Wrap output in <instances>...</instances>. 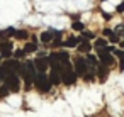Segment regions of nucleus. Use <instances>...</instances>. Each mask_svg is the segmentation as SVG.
<instances>
[{
    "mask_svg": "<svg viewBox=\"0 0 124 117\" xmlns=\"http://www.w3.org/2000/svg\"><path fill=\"white\" fill-rule=\"evenodd\" d=\"M82 41H83L82 37H73V36H71V37H68V39L63 43V46H65V48H75V46H78Z\"/></svg>",
    "mask_w": 124,
    "mask_h": 117,
    "instance_id": "nucleus-9",
    "label": "nucleus"
},
{
    "mask_svg": "<svg viewBox=\"0 0 124 117\" xmlns=\"http://www.w3.org/2000/svg\"><path fill=\"white\" fill-rule=\"evenodd\" d=\"M119 70H121V71H124V59H121V61H119Z\"/></svg>",
    "mask_w": 124,
    "mask_h": 117,
    "instance_id": "nucleus-29",
    "label": "nucleus"
},
{
    "mask_svg": "<svg viewBox=\"0 0 124 117\" xmlns=\"http://www.w3.org/2000/svg\"><path fill=\"white\" fill-rule=\"evenodd\" d=\"M117 12H124V2H121V4L117 5Z\"/></svg>",
    "mask_w": 124,
    "mask_h": 117,
    "instance_id": "nucleus-28",
    "label": "nucleus"
},
{
    "mask_svg": "<svg viewBox=\"0 0 124 117\" xmlns=\"http://www.w3.org/2000/svg\"><path fill=\"white\" fill-rule=\"evenodd\" d=\"M107 76H109V70H107V66L99 65V66H97V78H99L100 81H105Z\"/></svg>",
    "mask_w": 124,
    "mask_h": 117,
    "instance_id": "nucleus-8",
    "label": "nucleus"
},
{
    "mask_svg": "<svg viewBox=\"0 0 124 117\" xmlns=\"http://www.w3.org/2000/svg\"><path fill=\"white\" fill-rule=\"evenodd\" d=\"M90 49H92V44H90L88 41H85V39L78 44V51H80V53H88Z\"/></svg>",
    "mask_w": 124,
    "mask_h": 117,
    "instance_id": "nucleus-13",
    "label": "nucleus"
},
{
    "mask_svg": "<svg viewBox=\"0 0 124 117\" xmlns=\"http://www.w3.org/2000/svg\"><path fill=\"white\" fill-rule=\"evenodd\" d=\"M85 63H87V66H92V68H97V66H99V59H97V56H93V54H87Z\"/></svg>",
    "mask_w": 124,
    "mask_h": 117,
    "instance_id": "nucleus-11",
    "label": "nucleus"
},
{
    "mask_svg": "<svg viewBox=\"0 0 124 117\" xmlns=\"http://www.w3.org/2000/svg\"><path fill=\"white\" fill-rule=\"evenodd\" d=\"M9 93H10V92H9V88H7L5 85H4V87H0V97H7Z\"/></svg>",
    "mask_w": 124,
    "mask_h": 117,
    "instance_id": "nucleus-21",
    "label": "nucleus"
},
{
    "mask_svg": "<svg viewBox=\"0 0 124 117\" xmlns=\"http://www.w3.org/2000/svg\"><path fill=\"white\" fill-rule=\"evenodd\" d=\"M109 39H110V43H117V41H119V36H117V34H114V32H112V34H110V36H109Z\"/></svg>",
    "mask_w": 124,
    "mask_h": 117,
    "instance_id": "nucleus-23",
    "label": "nucleus"
},
{
    "mask_svg": "<svg viewBox=\"0 0 124 117\" xmlns=\"http://www.w3.org/2000/svg\"><path fill=\"white\" fill-rule=\"evenodd\" d=\"M102 15H104V19H105V21H109V19H110V15H109V14H107V12H104V14H102Z\"/></svg>",
    "mask_w": 124,
    "mask_h": 117,
    "instance_id": "nucleus-30",
    "label": "nucleus"
},
{
    "mask_svg": "<svg viewBox=\"0 0 124 117\" xmlns=\"http://www.w3.org/2000/svg\"><path fill=\"white\" fill-rule=\"evenodd\" d=\"M112 32H114V31H110V29H104V31H102V34H104V36H110Z\"/></svg>",
    "mask_w": 124,
    "mask_h": 117,
    "instance_id": "nucleus-27",
    "label": "nucleus"
},
{
    "mask_svg": "<svg viewBox=\"0 0 124 117\" xmlns=\"http://www.w3.org/2000/svg\"><path fill=\"white\" fill-rule=\"evenodd\" d=\"M36 75H38V71H36V68H34V63H32V61H26V63L22 65L21 76L24 78V85H26V88H27V90L31 88V85H32V81H34Z\"/></svg>",
    "mask_w": 124,
    "mask_h": 117,
    "instance_id": "nucleus-1",
    "label": "nucleus"
},
{
    "mask_svg": "<svg viewBox=\"0 0 124 117\" xmlns=\"http://www.w3.org/2000/svg\"><path fill=\"white\" fill-rule=\"evenodd\" d=\"M36 49H38L36 43H27V44L24 46V49H22V51H24V54H29V53H34Z\"/></svg>",
    "mask_w": 124,
    "mask_h": 117,
    "instance_id": "nucleus-15",
    "label": "nucleus"
},
{
    "mask_svg": "<svg viewBox=\"0 0 124 117\" xmlns=\"http://www.w3.org/2000/svg\"><path fill=\"white\" fill-rule=\"evenodd\" d=\"M34 68H36L38 73H44V71L49 68V63H48V59H44V58H36V59H34Z\"/></svg>",
    "mask_w": 124,
    "mask_h": 117,
    "instance_id": "nucleus-6",
    "label": "nucleus"
},
{
    "mask_svg": "<svg viewBox=\"0 0 124 117\" xmlns=\"http://www.w3.org/2000/svg\"><path fill=\"white\" fill-rule=\"evenodd\" d=\"M4 81H5V87L9 88V92H19V88H21V81H19V76L17 75H9L7 78H4Z\"/></svg>",
    "mask_w": 124,
    "mask_h": 117,
    "instance_id": "nucleus-3",
    "label": "nucleus"
},
{
    "mask_svg": "<svg viewBox=\"0 0 124 117\" xmlns=\"http://www.w3.org/2000/svg\"><path fill=\"white\" fill-rule=\"evenodd\" d=\"M121 46H122V48H124V41H121Z\"/></svg>",
    "mask_w": 124,
    "mask_h": 117,
    "instance_id": "nucleus-31",
    "label": "nucleus"
},
{
    "mask_svg": "<svg viewBox=\"0 0 124 117\" xmlns=\"http://www.w3.org/2000/svg\"><path fill=\"white\" fill-rule=\"evenodd\" d=\"M58 46H63L61 39H54V41H53V48H58Z\"/></svg>",
    "mask_w": 124,
    "mask_h": 117,
    "instance_id": "nucleus-26",
    "label": "nucleus"
},
{
    "mask_svg": "<svg viewBox=\"0 0 124 117\" xmlns=\"http://www.w3.org/2000/svg\"><path fill=\"white\" fill-rule=\"evenodd\" d=\"M14 36H16L17 39H27V37H29V32H27V31H24V29H21V31H16V32H14Z\"/></svg>",
    "mask_w": 124,
    "mask_h": 117,
    "instance_id": "nucleus-17",
    "label": "nucleus"
},
{
    "mask_svg": "<svg viewBox=\"0 0 124 117\" xmlns=\"http://www.w3.org/2000/svg\"><path fill=\"white\" fill-rule=\"evenodd\" d=\"M82 36H83V39H85V41H88V39H93V37H95V34H93V32H88V31H85V29H83V32H82Z\"/></svg>",
    "mask_w": 124,
    "mask_h": 117,
    "instance_id": "nucleus-20",
    "label": "nucleus"
},
{
    "mask_svg": "<svg viewBox=\"0 0 124 117\" xmlns=\"http://www.w3.org/2000/svg\"><path fill=\"white\" fill-rule=\"evenodd\" d=\"M0 49L2 51H12V43L10 41H2L0 43Z\"/></svg>",
    "mask_w": 124,
    "mask_h": 117,
    "instance_id": "nucleus-18",
    "label": "nucleus"
},
{
    "mask_svg": "<svg viewBox=\"0 0 124 117\" xmlns=\"http://www.w3.org/2000/svg\"><path fill=\"white\" fill-rule=\"evenodd\" d=\"M114 54H116L119 59H124V51H119V49H116V51H114Z\"/></svg>",
    "mask_w": 124,
    "mask_h": 117,
    "instance_id": "nucleus-24",
    "label": "nucleus"
},
{
    "mask_svg": "<svg viewBox=\"0 0 124 117\" xmlns=\"http://www.w3.org/2000/svg\"><path fill=\"white\" fill-rule=\"evenodd\" d=\"M105 46H107V41H105V39H102V37L95 39V48H97V51H104Z\"/></svg>",
    "mask_w": 124,
    "mask_h": 117,
    "instance_id": "nucleus-14",
    "label": "nucleus"
},
{
    "mask_svg": "<svg viewBox=\"0 0 124 117\" xmlns=\"http://www.w3.org/2000/svg\"><path fill=\"white\" fill-rule=\"evenodd\" d=\"M12 54H14V58H17V59H19V58H24V56H26L22 49H17V51H14Z\"/></svg>",
    "mask_w": 124,
    "mask_h": 117,
    "instance_id": "nucleus-22",
    "label": "nucleus"
},
{
    "mask_svg": "<svg viewBox=\"0 0 124 117\" xmlns=\"http://www.w3.org/2000/svg\"><path fill=\"white\" fill-rule=\"evenodd\" d=\"M85 71H87V63H85L83 58H78V59L75 61V75H77V76H83Z\"/></svg>",
    "mask_w": 124,
    "mask_h": 117,
    "instance_id": "nucleus-7",
    "label": "nucleus"
},
{
    "mask_svg": "<svg viewBox=\"0 0 124 117\" xmlns=\"http://www.w3.org/2000/svg\"><path fill=\"white\" fill-rule=\"evenodd\" d=\"M0 81H2V80H0Z\"/></svg>",
    "mask_w": 124,
    "mask_h": 117,
    "instance_id": "nucleus-33",
    "label": "nucleus"
},
{
    "mask_svg": "<svg viewBox=\"0 0 124 117\" xmlns=\"http://www.w3.org/2000/svg\"><path fill=\"white\" fill-rule=\"evenodd\" d=\"M41 41L46 44V43H51L53 41V34H51V31H44L43 34H41Z\"/></svg>",
    "mask_w": 124,
    "mask_h": 117,
    "instance_id": "nucleus-16",
    "label": "nucleus"
},
{
    "mask_svg": "<svg viewBox=\"0 0 124 117\" xmlns=\"http://www.w3.org/2000/svg\"><path fill=\"white\" fill-rule=\"evenodd\" d=\"M34 85H36V88L39 90V92H49L51 90V83H49V80H48V76H46V73H38L36 75V78H34V81H32Z\"/></svg>",
    "mask_w": 124,
    "mask_h": 117,
    "instance_id": "nucleus-2",
    "label": "nucleus"
},
{
    "mask_svg": "<svg viewBox=\"0 0 124 117\" xmlns=\"http://www.w3.org/2000/svg\"><path fill=\"white\" fill-rule=\"evenodd\" d=\"M14 32H16V29L14 27H7V29H4V31H0V39H7V37H10V36H14Z\"/></svg>",
    "mask_w": 124,
    "mask_h": 117,
    "instance_id": "nucleus-12",
    "label": "nucleus"
},
{
    "mask_svg": "<svg viewBox=\"0 0 124 117\" xmlns=\"http://www.w3.org/2000/svg\"><path fill=\"white\" fill-rule=\"evenodd\" d=\"M48 80H49V83H51V85H60V81H61L60 71H56V70H51V73H49Z\"/></svg>",
    "mask_w": 124,
    "mask_h": 117,
    "instance_id": "nucleus-10",
    "label": "nucleus"
},
{
    "mask_svg": "<svg viewBox=\"0 0 124 117\" xmlns=\"http://www.w3.org/2000/svg\"><path fill=\"white\" fill-rule=\"evenodd\" d=\"M0 56H2V58H10V56H12V51H2V53H0Z\"/></svg>",
    "mask_w": 124,
    "mask_h": 117,
    "instance_id": "nucleus-25",
    "label": "nucleus"
},
{
    "mask_svg": "<svg viewBox=\"0 0 124 117\" xmlns=\"http://www.w3.org/2000/svg\"><path fill=\"white\" fill-rule=\"evenodd\" d=\"M71 27H73V31H83V29H85V26H83L80 21H75V22L71 24Z\"/></svg>",
    "mask_w": 124,
    "mask_h": 117,
    "instance_id": "nucleus-19",
    "label": "nucleus"
},
{
    "mask_svg": "<svg viewBox=\"0 0 124 117\" xmlns=\"http://www.w3.org/2000/svg\"><path fill=\"white\" fill-rule=\"evenodd\" d=\"M97 59H100V65H104V66H110L114 63L110 53H107L105 49L104 51H97Z\"/></svg>",
    "mask_w": 124,
    "mask_h": 117,
    "instance_id": "nucleus-4",
    "label": "nucleus"
},
{
    "mask_svg": "<svg viewBox=\"0 0 124 117\" xmlns=\"http://www.w3.org/2000/svg\"><path fill=\"white\" fill-rule=\"evenodd\" d=\"M0 59H2V56H0Z\"/></svg>",
    "mask_w": 124,
    "mask_h": 117,
    "instance_id": "nucleus-32",
    "label": "nucleus"
},
{
    "mask_svg": "<svg viewBox=\"0 0 124 117\" xmlns=\"http://www.w3.org/2000/svg\"><path fill=\"white\" fill-rule=\"evenodd\" d=\"M48 63H49L51 70H56V71L61 70V61H60V54L58 53H51L48 56Z\"/></svg>",
    "mask_w": 124,
    "mask_h": 117,
    "instance_id": "nucleus-5",
    "label": "nucleus"
}]
</instances>
